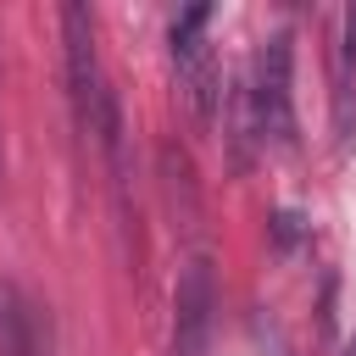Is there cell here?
<instances>
[{
    "mask_svg": "<svg viewBox=\"0 0 356 356\" xmlns=\"http://www.w3.org/2000/svg\"><path fill=\"white\" fill-rule=\"evenodd\" d=\"M295 50H289V33H267L261 50H256V67L245 78L250 89V111H256V134L261 145H278L289 150L295 145Z\"/></svg>",
    "mask_w": 356,
    "mask_h": 356,
    "instance_id": "1",
    "label": "cell"
},
{
    "mask_svg": "<svg viewBox=\"0 0 356 356\" xmlns=\"http://www.w3.org/2000/svg\"><path fill=\"white\" fill-rule=\"evenodd\" d=\"M217 323V267L211 256H189L172 284V356H206Z\"/></svg>",
    "mask_w": 356,
    "mask_h": 356,
    "instance_id": "2",
    "label": "cell"
},
{
    "mask_svg": "<svg viewBox=\"0 0 356 356\" xmlns=\"http://www.w3.org/2000/svg\"><path fill=\"white\" fill-rule=\"evenodd\" d=\"M61 44H67V89H72V111L89 128L95 111L111 100L106 78H100V50H95V17L89 6H61Z\"/></svg>",
    "mask_w": 356,
    "mask_h": 356,
    "instance_id": "3",
    "label": "cell"
},
{
    "mask_svg": "<svg viewBox=\"0 0 356 356\" xmlns=\"http://www.w3.org/2000/svg\"><path fill=\"white\" fill-rule=\"evenodd\" d=\"M0 356H50V317L17 284H0Z\"/></svg>",
    "mask_w": 356,
    "mask_h": 356,
    "instance_id": "4",
    "label": "cell"
},
{
    "mask_svg": "<svg viewBox=\"0 0 356 356\" xmlns=\"http://www.w3.org/2000/svg\"><path fill=\"white\" fill-rule=\"evenodd\" d=\"M334 128L350 145L356 139V6L345 11V39H339V72H334Z\"/></svg>",
    "mask_w": 356,
    "mask_h": 356,
    "instance_id": "5",
    "label": "cell"
},
{
    "mask_svg": "<svg viewBox=\"0 0 356 356\" xmlns=\"http://www.w3.org/2000/svg\"><path fill=\"white\" fill-rule=\"evenodd\" d=\"M206 28H211V6H189V11L172 22V61H178V72L211 61V50H206Z\"/></svg>",
    "mask_w": 356,
    "mask_h": 356,
    "instance_id": "6",
    "label": "cell"
},
{
    "mask_svg": "<svg viewBox=\"0 0 356 356\" xmlns=\"http://www.w3.org/2000/svg\"><path fill=\"white\" fill-rule=\"evenodd\" d=\"M345 356H356V339H350V345H345Z\"/></svg>",
    "mask_w": 356,
    "mask_h": 356,
    "instance_id": "7",
    "label": "cell"
}]
</instances>
